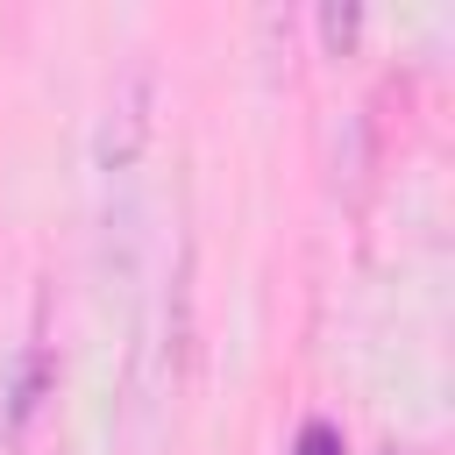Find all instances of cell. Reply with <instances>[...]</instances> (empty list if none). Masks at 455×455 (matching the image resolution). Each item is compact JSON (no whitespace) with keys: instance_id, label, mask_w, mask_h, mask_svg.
<instances>
[{"instance_id":"cell-1","label":"cell","mask_w":455,"mask_h":455,"mask_svg":"<svg viewBox=\"0 0 455 455\" xmlns=\"http://www.w3.org/2000/svg\"><path fill=\"white\" fill-rule=\"evenodd\" d=\"M43 391H50V355H43V348H28V355H21V370H14V398H7V419H14V434L36 419Z\"/></svg>"},{"instance_id":"cell-2","label":"cell","mask_w":455,"mask_h":455,"mask_svg":"<svg viewBox=\"0 0 455 455\" xmlns=\"http://www.w3.org/2000/svg\"><path fill=\"white\" fill-rule=\"evenodd\" d=\"M320 36H327L334 57H348L355 36H363V7H355V0H327V7H320Z\"/></svg>"},{"instance_id":"cell-3","label":"cell","mask_w":455,"mask_h":455,"mask_svg":"<svg viewBox=\"0 0 455 455\" xmlns=\"http://www.w3.org/2000/svg\"><path fill=\"white\" fill-rule=\"evenodd\" d=\"M291 455H348V448H341V427L306 419V427H299V441H291Z\"/></svg>"}]
</instances>
